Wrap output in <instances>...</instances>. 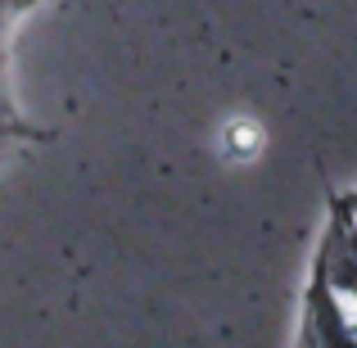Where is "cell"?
<instances>
[{
  "label": "cell",
  "instance_id": "2",
  "mask_svg": "<svg viewBox=\"0 0 357 348\" xmlns=\"http://www.w3.org/2000/svg\"><path fill=\"white\" fill-rule=\"evenodd\" d=\"M321 285H331L340 298L357 294V213H349L340 204V218H335V231L326 240L321 253Z\"/></svg>",
  "mask_w": 357,
  "mask_h": 348
},
{
  "label": "cell",
  "instance_id": "1",
  "mask_svg": "<svg viewBox=\"0 0 357 348\" xmlns=\"http://www.w3.org/2000/svg\"><path fill=\"white\" fill-rule=\"evenodd\" d=\"M307 348H357V317L331 285L317 280L312 308H307Z\"/></svg>",
  "mask_w": 357,
  "mask_h": 348
},
{
  "label": "cell",
  "instance_id": "3",
  "mask_svg": "<svg viewBox=\"0 0 357 348\" xmlns=\"http://www.w3.org/2000/svg\"><path fill=\"white\" fill-rule=\"evenodd\" d=\"M9 131H18V127H14V122H9V118H0V140H5Z\"/></svg>",
  "mask_w": 357,
  "mask_h": 348
}]
</instances>
